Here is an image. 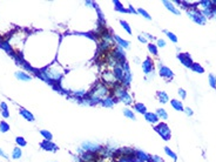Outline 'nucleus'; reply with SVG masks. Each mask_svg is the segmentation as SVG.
<instances>
[{"label": "nucleus", "instance_id": "1", "mask_svg": "<svg viewBox=\"0 0 216 162\" xmlns=\"http://www.w3.org/2000/svg\"><path fill=\"white\" fill-rule=\"evenodd\" d=\"M187 15L197 25H206L207 24V18L202 14L201 9L197 6H194L187 11Z\"/></svg>", "mask_w": 216, "mask_h": 162}, {"label": "nucleus", "instance_id": "2", "mask_svg": "<svg viewBox=\"0 0 216 162\" xmlns=\"http://www.w3.org/2000/svg\"><path fill=\"white\" fill-rule=\"evenodd\" d=\"M78 156L82 162H100L102 159L99 155V153H92V152H86L82 150L81 148L78 149Z\"/></svg>", "mask_w": 216, "mask_h": 162}, {"label": "nucleus", "instance_id": "3", "mask_svg": "<svg viewBox=\"0 0 216 162\" xmlns=\"http://www.w3.org/2000/svg\"><path fill=\"white\" fill-rule=\"evenodd\" d=\"M154 130L161 136L164 141H169L170 138H171V130H170V128L168 127V125L164 123V122H160V123L155 125Z\"/></svg>", "mask_w": 216, "mask_h": 162}, {"label": "nucleus", "instance_id": "4", "mask_svg": "<svg viewBox=\"0 0 216 162\" xmlns=\"http://www.w3.org/2000/svg\"><path fill=\"white\" fill-rule=\"evenodd\" d=\"M112 54H113V56L115 58V60H116V65H117V66H122L125 62H127L126 52H125V50H123L122 47H120V46L115 45V46H114V48L112 50Z\"/></svg>", "mask_w": 216, "mask_h": 162}, {"label": "nucleus", "instance_id": "5", "mask_svg": "<svg viewBox=\"0 0 216 162\" xmlns=\"http://www.w3.org/2000/svg\"><path fill=\"white\" fill-rule=\"evenodd\" d=\"M113 47H114V45L109 44V42H107V41H102V40L98 41L96 56H102V55H105L106 53L110 52V51L113 50Z\"/></svg>", "mask_w": 216, "mask_h": 162}, {"label": "nucleus", "instance_id": "6", "mask_svg": "<svg viewBox=\"0 0 216 162\" xmlns=\"http://www.w3.org/2000/svg\"><path fill=\"white\" fill-rule=\"evenodd\" d=\"M102 146L98 145V143H94L92 141H84L81 143V149L82 150H86V152H92V153H99L100 149H101Z\"/></svg>", "mask_w": 216, "mask_h": 162}, {"label": "nucleus", "instance_id": "7", "mask_svg": "<svg viewBox=\"0 0 216 162\" xmlns=\"http://www.w3.org/2000/svg\"><path fill=\"white\" fill-rule=\"evenodd\" d=\"M177 59H179V61H180L184 67H187V68H192V66H193V63H194V61H193L190 54H188V53H179L177 54Z\"/></svg>", "mask_w": 216, "mask_h": 162}, {"label": "nucleus", "instance_id": "8", "mask_svg": "<svg viewBox=\"0 0 216 162\" xmlns=\"http://www.w3.org/2000/svg\"><path fill=\"white\" fill-rule=\"evenodd\" d=\"M141 67H142V71L146 75L154 72V62L150 58H146V60H143L141 62Z\"/></svg>", "mask_w": 216, "mask_h": 162}, {"label": "nucleus", "instance_id": "9", "mask_svg": "<svg viewBox=\"0 0 216 162\" xmlns=\"http://www.w3.org/2000/svg\"><path fill=\"white\" fill-rule=\"evenodd\" d=\"M40 148L46 152H52V153H56L59 150V147L53 141H48V140H42V142H40Z\"/></svg>", "mask_w": 216, "mask_h": 162}, {"label": "nucleus", "instance_id": "10", "mask_svg": "<svg viewBox=\"0 0 216 162\" xmlns=\"http://www.w3.org/2000/svg\"><path fill=\"white\" fill-rule=\"evenodd\" d=\"M106 86H108V88L109 87H112L115 82H116V80H115V78H114V74H113V72H110V71H106V72H104V74H102V80H101Z\"/></svg>", "mask_w": 216, "mask_h": 162}, {"label": "nucleus", "instance_id": "11", "mask_svg": "<svg viewBox=\"0 0 216 162\" xmlns=\"http://www.w3.org/2000/svg\"><path fill=\"white\" fill-rule=\"evenodd\" d=\"M159 74H160L161 78H163V79L167 80V81H170V80L174 78L173 71H171L169 67H167V66H162L161 68L159 69Z\"/></svg>", "mask_w": 216, "mask_h": 162}, {"label": "nucleus", "instance_id": "12", "mask_svg": "<svg viewBox=\"0 0 216 162\" xmlns=\"http://www.w3.org/2000/svg\"><path fill=\"white\" fill-rule=\"evenodd\" d=\"M113 38H114L115 45H117V46L122 47L123 50H129V48H130V42H129V41H127V40L122 39L121 37H119V35H116V34H113Z\"/></svg>", "mask_w": 216, "mask_h": 162}, {"label": "nucleus", "instance_id": "13", "mask_svg": "<svg viewBox=\"0 0 216 162\" xmlns=\"http://www.w3.org/2000/svg\"><path fill=\"white\" fill-rule=\"evenodd\" d=\"M117 99L116 98H114V96H106L105 99H102V101H101V106L102 107H106V108H113L116 104H117Z\"/></svg>", "mask_w": 216, "mask_h": 162}, {"label": "nucleus", "instance_id": "14", "mask_svg": "<svg viewBox=\"0 0 216 162\" xmlns=\"http://www.w3.org/2000/svg\"><path fill=\"white\" fill-rule=\"evenodd\" d=\"M143 116H145V120H146L148 123H152V125H158L159 121H160L159 116H158L156 113H154V112H147Z\"/></svg>", "mask_w": 216, "mask_h": 162}, {"label": "nucleus", "instance_id": "15", "mask_svg": "<svg viewBox=\"0 0 216 162\" xmlns=\"http://www.w3.org/2000/svg\"><path fill=\"white\" fill-rule=\"evenodd\" d=\"M162 5L169 11V12H171V13H174L175 15H181V11L171 2V1H168V0H164V1H162Z\"/></svg>", "mask_w": 216, "mask_h": 162}, {"label": "nucleus", "instance_id": "16", "mask_svg": "<svg viewBox=\"0 0 216 162\" xmlns=\"http://www.w3.org/2000/svg\"><path fill=\"white\" fill-rule=\"evenodd\" d=\"M132 80H133L132 72H130V71H126L125 74H123V80H122V82H121V87L125 88V89H127V88L129 87Z\"/></svg>", "mask_w": 216, "mask_h": 162}, {"label": "nucleus", "instance_id": "17", "mask_svg": "<svg viewBox=\"0 0 216 162\" xmlns=\"http://www.w3.org/2000/svg\"><path fill=\"white\" fill-rule=\"evenodd\" d=\"M19 114L25 119V120H27L28 122H34L35 121V117H34V115L30 112V110H27L26 108H20L19 109Z\"/></svg>", "mask_w": 216, "mask_h": 162}, {"label": "nucleus", "instance_id": "18", "mask_svg": "<svg viewBox=\"0 0 216 162\" xmlns=\"http://www.w3.org/2000/svg\"><path fill=\"white\" fill-rule=\"evenodd\" d=\"M113 74H114V78H115V80H116V81L122 82L125 72H123V69H122V67H121V66H117V65H116V66L113 68Z\"/></svg>", "mask_w": 216, "mask_h": 162}, {"label": "nucleus", "instance_id": "19", "mask_svg": "<svg viewBox=\"0 0 216 162\" xmlns=\"http://www.w3.org/2000/svg\"><path fill=\"white\" fill-rule=\"evenodd\" d=\"M136 159L139 162H149L150 161V155L141 149H136Z\"/></svg>", "mask_w": 216, "mask_h": 162}, {"label": "nucleus", "instance_id": "20", "mask_svg": "<svg viewBox=\"0 0 216 162\" xmlns=\"http://www.w3.org/2000/svg\"><path fill=\"white\" fill-rule=\"evenodd\" d=\"M119 149H120L121 156H135L136 155V149H134V148L123 147V148H119Z\"/></svg>", "mask_w": 216, "mask_h": 162}, {"label": "nucleus", "instance_id": "21", "mask_svg": "<svg viewBox=\"0 0 216 162\" xmlns=\"http://www.w3.org/2000/svg\"><path fill=\"white\" fill-rule=\"evenodd\" d=\"M0 48H2L5 52L7 54H9L11 56L14 54V51H13V47L9 45V42L8 41H6V40H1L0 41Z\"/></svg>", "mask_w": 216, "mask_h": 162}, {"label": "nucleus", "instance_id": "22", "mask_svg": "<svg viewBox=\"0 0 216 162\" xmlns=\"http://www.w3.org/2000/svg\"><path fill=\"white\" fill-rule=\"evenodd\" d=\"M134 113L136 112V113H139V114H142V115H145L148 110H147V107H146V105H143L142 102H136V104H134Z\"/></svg>", "mask_w": 216, "mask_h": 162}, {"label": "nucleus", "instance_id": "23", "mask_svg": "<svg viewBox=\"0 0 216 162\" xmlns=\"http://www.w3.org/2000/svg\"><path fill=\"white\" fill-rule=\"evenodd\" d=\"M170 105H171V107L174 108L175 110H177V112H183V102L182 101H180V100H176V99H173V100H170Z\"/></svg>", "mask_w": 216, "mask_h": 162}, {"label": "nucleus", "instance_id": "24", "mask_svg": "<svg viewBox=\"0 0 216 162\" xmlns=\"http://www.w3.org/2000/svg\"><path fill=\"white\" fill-rule=\"evenodd\" d=\"M156 98H158V100H159V102L162 104V105H164V104H167L168 101H169V96H168V94L166 93V92H158L156 93Z\"/></svg>", "mask_w": 216, "mask_h": 162}, {"label": "nucleus", "instance_id": "25", "mask_svg": "<svg viewBox=\"0 0 216 162\" xmlns=\"http://www.w3.org/2000/svg\"><path fill=\"white\" fill-rule=\"evenodd\" d=\"M113 4H114V7H115V11H117V12H120V13H123V14L128 13V8H126V7H125L120 1L114 0V1H113Z\"/></svg>", "mask_w": 216, "mask_h": 162}, {"label": "nucleus", "instance_id": "26", "mask_svg": "<svg viewBox=\"0 0 216 162\" xmlns=\"http://www.w3.org/2000/svg\"><path fill=\"white\" fill-rule=\"evenodd\" d=\"M15 76H17V79H19L21 81H31L32 80V76L28 75L26 72H15Z\"/></svg>", "mask_w": 216, "mask_h": 162}, {"label": "nucleus", "instance_id": "27", "mask_svg": "<svg viewBox=\"0 0 216 162\" xmlns=\"http://www.w3.org/2000/svg\"><path fill=\"white\" fill-rule=\"evenodd\" d=\"M156 115L159 116L160 120H163V121H166L168 119V113L164 108H158L156 109Z\"/></svg>", "mask_w": 216, "mask_h": 162}, {"label": "nucleus", "instance_id": "28", "mask_svg": "<svg viewBox=\"0 0 216 162\" xmlns=\"http://www.w3.org/2000/svg\"><path fill=\"white\" fill-rule=\"evenodd\" d=\"M148 51H149V53L152 55H155V56L159 55V47L154 42H149L148 44Z\"/></svg>", "mask_w": 216, "mask_h": 162}, {"label": "nucleus", "instance_id": "29", "mask_svg": "<svg viewBox=\"0 0 216 162\" xmlns=\"http://www.w3.org/2000/svg\"><path fill=\"white\" fill-rule=\"evenodd\" d=\"M190 69H192L193 72H195V73H199V74H203V73H204V68L202 67V65H200V63H197V62H194Z\"/></svg>", "mask_w": 216, "mask_h": 162}, {"label": "nucleus", "instance_id": "30", "mask_svg": "<svg viewBox=\"0 0 216 162\" xmlns=\"http://www.w3.org/2000/svg\"><path fill=\"white\" fill-rule=\"evenodd\" d=\"M122 112H123V115H125L127 119H130V120H136V116H135V113H134V110H132V109H129V108H125Z\"/></svg>", "mask_w": 216, "mask_h": 162}, {"label": "nucleus", "instance_id": "31", "mask_svg": "<svg viewBox=\"0 0 216 162\" xmlns=\"http://www.w3.org/2000/svg\"><path fill=\"white\" fill-rule=\"evenodd\" d=\"M22 155V150L20 149V147H14V149L12 150V159L13 160H19Z\"/></svg>", "mask_w": 216, "mask_h": 162}, {"label": "nucleus", "instance_id": "32", "mask_svg": "<svg viewBox=\"0 0 216 162\" xmlns=\"http://www.w3.org/2000/svg\"><path fill=\"white\" fill-rule=\"evenodd\" d=\"M21 67L26 71V72H30V73H34V74H37V72H38V69H35L34 67H32L30 63H27L26 61H24L22 63H21Z\"/></svg>", "mask_w": 216, "mask_h": 162}, {"label": "nucleus", "instance_id": "33", "mask_svg": "<svg viewBox=\"0 0 216 162\" xmlns=\"http://www.w3.org/2000/svg\"><path fill=\"white\" fill-rule=\"evenodd\" d=\"M164 153H166L170 159H173V161L174 162L177 161V155H176V153H174V150H171L169 147H164Z\"/></svg>", "mask_w": 216, "mask_h": 162}, {"label": "nucleus", "instance_id": "34", "mask_svg": "<svg viewBox=\"0 0 216 162\" xmlns=\"http://www.w3.org/2000/svg\"><path fill=\"white\" fill-rule=\"evenodd\" d=\"M197 5H200L202 8L200 9H207V8H212L213 5H212V0H202V1H199Z\"/></svg>", "mask_w": 216, "mask_h": 162}, {"label": "nucleus", "instance_id": "35", "mask_svg": "<svg viewBox=\"0 0 216 162\" xmlns=\"http://www.w3.org/2000/svg\"><path fill=\"white\" fill-rule=\"evenodd\" d=\"M40 135L45 139V140H48V141H52L53 140V135L50 130H46V129H41L40 130Z\"/></svg>", "mask_w": 216, "mask_h": 162}, {"label": "nucleus", "instance_id": "36", "mask_svg": "<svg viewBox=\"0 0 216 162\" xmlns=\"http://www.w3.org/2000/svg\"><path fill=\"white\" fill-rule=\"evenodd\" d=\"M162 32H163V33H164V34L168 37V39H169L170 41H173L174 44H176V42H177V37H176V35H175L173 32H169V31H167V30H163Z\"/></svg>", "mask_w": 216, "mask_h": 162}, {"label": "nucleus", "instance_id": "37", "mask_svg": "<svg viewBox=\"0 0 216 162\" xmlns=\"http://www.w3.org/2000/svg\"><path fill=\"white\" fill-rule=\"evenodd\" d=\"M120 25L123 27V30L128 33V34H132L133 33V31H132V27H130V25L126 21V20H120Z\"/></svg>", "mask_w": 216, "mask_h": 162}, {"label": "nucleus", "instance_id": "38", "mask_svg": "<svg viewBox=\"0 0 216 162\" xmlns=\"http://www.w3.org/2000/svg\"><path fill=\"white\" fill-rule=\"evenodd\" d=\"M208 82H209V85H210V87L212 88H214V89H216V76L215 74H209L208 75Z\"/></svg>", "mask_w": 216, "mask_h": 162}, {"label": "nucleus", "instance_id": "39", "mask_svg": "<svg viewBox=\"0 0 216 162\" xmlns=\"http://www.w3.org/2000/svg\"><path fill=\"white\" fill-rule=\"evenodd\" d=\"M138 14H140V15H142L145 19H147V20H152V17H150V14L147 12V11H145L143 8H138Z\"/></svg>", "mask_w": 216, "mask_h": 162}, {"label": "nucleus", "instance_id": "40", "mask_svg": "<svg viewBox=\"0 0 216 162\" xmlns=\"http://www.w3.org/2000/svg\"><path fill=\"white\" fill-rule=\"evenodd\" d=\"M15 142H17V145H18V147H25L26 145H27V141L22 138V136H17L15 138Z\"/></svg>", "mask_w": 216, "mask_h": 162}, {"label": "nucleus", "instance_id": "41", "mask_svg": "<svg viewBox=\"0 0 216 162\" xmlns=\"http://www.w3.org/2000/svg\"><path fill=\"white\" fill-rule=\"evenodd\" d=\"M9 125L6 121H0V132L1 133H7L9 130Z\"/></svg>", "mask_w": 216, "mask_h": 162}, {"label": "nucleus", "instance_id": "42", "mask_svg": "<svg viewBox=\"0 0 216 162\" xmlns=\"http://www.w3.org/2000/svg\"><path fill=\"white\" fill-rule=\"evenodd\" d=\"M177 94H179V96H180L182 100H184V99L187 98V92H186L183 88H179V91H177Z\"/></svg>", "mask_w": 216, "mask_h": 162}, {"label": "nucleus", "instance_id": "43", "mask_svg": "<svg viewBox=\"0 0 216 162\" xmlns=\"http://www.w3.org/2000/svg\"><path fill=\"white\" fill-rule=\"evenodd\" d=\"M149 162H164L163 159L159 155H150V161Z\"/></svg>", "mask_w": 216, "mask_h": 162}, {"label": "nucleus", "instance_id": "44", "mask_svg": "<svg viewBox=\"0 0 216 162\" xmlns=\"http://www.w3.org/2000/svg\"><path fill=\"white\" fill-rule=\"evenodd\" d=\"M156 46H158V47H166V46H167V42H166L164 39H158Z\"/></svg>", "mask_w": 216, "mask_h": 162}, {"label": "nucleus", "instance_id": "45", "mask_svg": "<svg viewBox=\"0 0 216 162\" xmlns=\"http://www.w3.org/2000/svg\"><path fill=\"white\" fill-rule=\"evenodd\" d=\"M183 112H184V114L187 115V116H193V114H194V112H193V109L190 107H184L183 109Z\"/></svg>", "mask_w": 216, "mask_h": 162}, {"label": "nucleus", "instance_id": "46", "mask_svg": "<svg viewBox=\"0 0 216 162\" xmlns=\"http://www.w3.org/2000/svg\"><path fill=\"white\" fill-rule=\"evenodd\" d=\"M138 40L141 42V44H147L148 42V40L142 35V34H140V35H138Z\"/></svg>", "mask_w": 216, "mask_h": 162}, {"label": "nucleus", "instance_id": "47", "mask_svg": "<svg viewBox=\"0 0 216 162\" xmlns=\"http://www.w3.org/2000/svg\"><path fill=\"white\" fill-rule=\"evenodd\" d=\"M142 35H143L147 40H155V37H154V35H152V34H149V33H146V32H145Z\"/></svg>", "mask_w": 216, "mask_h": 162}, {"label": "nucleus", "instance_id": "48", "mask_svg": "<svg viewBox=\"0 0 216 162\" xmlns=\"http://www.w3.org/2000/svg\"><path fill=\"white\" fill-rule=\"evenodd\" d=\"M128 13H132V14H138V11L132 6V5H128Z\"/></svg>", "mask_w": 216, "mask_h": 162}, {"label": "nucleus", "instance_id": "49", "mask_svg": "<svg viewBox=\"0 0 216 162\" xmlns=\"http://www.w3.org/2000/svg\"><path fill=\"white\" fill-rule=\"evenodd\" d=\"M0 109L1 110H8V106L6 102H0Z\"/></svg>", "mask_w": 216, "mask_h": 162}, {"label": "nucleus", "instance_id": "50", "mask_svg": "<svg viewBox=\"0 0 216 162\" xmlns=\"http://www.w3.org/2000/svg\"><path fill=\"white\" fill-rule=\"evenodd\" d=\"M1 115H2L5 119H8V117H9V112H8V110H1Z\"/></svg>", "mask_w": 216, "mask_h": 162}, {"label": "nucleus", "instance_id": "51", "mask_svg": "<svg viewBox=\"0 0 216 162\" xmlns=\"http://www.w3.org/2000/svg\"><path fill=\"white\" fill-rule=\"evenodd\" d=\"M212 19L216 20V7H212Z\"/></svg>", "mask_w": 216, "mask_h": 162}, {"label": "nucleus", "instance_id": "52", "mask_svg": "<svg viewBox=\"0 0 216 162\" xmlns=\"http://www.w3.org/2000/svg\"><path fill=\"white\" fill-rule=\"evenodd\" d=\"M0 156H1V158H4V159H8L7 154H6V153H5L2 149H1V148H0Z\"/></svg>", "mask_w": 216, "mask_h": 162}, {"label": "nucleus", "instance_id": "53", "mask_svg": "<svg viewBox=\"0 0 216 162\" xmlns=\"http://www.w3.org/2000/svg\"><path fill=\"white\" fill-rule=\"evenodd\" d=\"M162 66H163V65H162V62H160V61H159V62H158V68L160 69V68H161Z\"/></svg>", "mask_w": 216, "mask_h": 162}, {"label": "nucleus", "instance_id": "54", "mask_svg": "<svg viewBox=\"0 0 216 162\" xmlns=\"http://www.w3.org/2000/svg\"><path fill=\"white\" fill-rule=\"evenodd\" d=\"M212 5L213 7H216V0H212Z\"/></svg>", "mask_w": 216, "mask_h": 162}, {"label": "nucleus", "instance_id": "55", "mask_svg": "<svg viewBox=\"0 0 216 162\" xmlns=\"http://www.w3.org/2000/svg\"><path fill=\"white\" fill-rule=\"evenodd\" d=\"M0 41H1V39H0Z\"/></svg>", "mask_w": 216, "mask_h": 162}]
</instances>
